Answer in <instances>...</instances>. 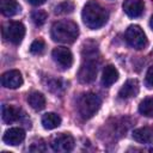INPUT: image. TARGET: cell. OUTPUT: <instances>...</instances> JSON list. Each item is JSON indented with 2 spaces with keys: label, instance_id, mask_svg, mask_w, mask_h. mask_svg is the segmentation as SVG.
Returning <instances> with one entry per match:
<instances>
[{
  "label": "cell",
  "instance_id": "1",
  "mask_svg": "<svg viewBox=\"0 0 153 153\" xmlns=\"http://www.w3.org/2000/svg\"><path fill=\"white\" fill-rule=\"evenodd\" d=\"M81 17L84 24L87 27L96 30L106 24L109 19V13L99 2H97L96 0H90L84 6Z\"/></svg>",
  "mask_w": 153,
  "mask_h": 153
},
{
  "label": "cell",
  "instance_id": "2",
  "mask_svg": "<svg viewBox=\"0 0 153 153\" xmlns=\"http://www.w3.org/2000/svg\"><path fill=\"white\" fill-rule=\"evenodd\" d=\"M51 38L55 42L71 44L79 36V27L72 20H59L51 26Z\"/></svg>",
  "mask_w": 153,
  "mask_h": 153
},
{
  "label": "cell",
  "instance_id": "3",
  "mask_svg": "<svg viewBox=\"0 0 153 153\" xmlns=\"http://www.w3.org/2000/svg\"><path fill=\"white\" fill-rule=\"evenodd\" d=\"M102 105V100L98 94L92 92L82 93L78 99V112L82 120H88L93 117Z\"/></svg>",
  "mask_w": 153,
  "mask_h": 153
},
{
  "label": "cell",
  "instance_id": "4",
  "mask_svg": "<svg viewBox=\"0 0 153 153\" xmlns=\"http://www.w3.org/2000/svg\"><path fill=\"white\" fill-rule=\"evenodd\" d=\"M126 42L134 49H143L147 45V38L143 30L139 25H130L124 33Z\"/></svg>",
  "mask_w": 153,
  "mask_h": 153
},
{
  "label": "cell",
  "instance_id": "5",
  "mask_svg": "<svg viewBox=\"0 0 153 153\" xmlns=\"http://www.w3.org/2000/svg\"><path fill=\"white\" fill-rule=\"evenodd\" d=\"M93 57H96V56L94 55L93 56H90L87 54V59L82 62V65H81V67L79 69L78 79L82 84H90L97 76L98 62H96V59H93Z\"/></svg>",
  "mask_w": 153,
  "mask_h": 153
},
{
  "label": "cell",
  "instance_id": "6",
  "mask_svg": "<svg viewBox=\"0 0 153 153\" xmlns=\"http://www.w3.org/2000/svg\"><path fill=\"white\" fill-rule=\"evenodd\" d=\"M2 35L6 38V41L13 44H19L25 36V27L19 22H11L5 25Z\"/></svg>",
  "mask_w": 153,
  "mask_h": 153
},
{
  "label": "cell",
  "instance_id": "7",
  "mask_svg": "<svg viewBox=\"0 0 153 153\" xmlns=\"http://www.w3.org/2000/svg\"><path fill=\"white\" fill-rule=\"evenodd\" d=\"M50 146H51L53 151L59 152V153L71 152L74 147V139L71 134L61 133V134H57L53 137Z\"/></svg>",
  "mask_w": 153,
  "mask_h": 153
},
{
  "label": "cell",
  "instance_id": "8",
  "mask_svg": "<svg viewBox=\"0 0 153 153\" xmlns=\"http://www.w3.org/2000/svg\"><path fill=\"white\" fill-rule=\"evenodd\" d=\"M54 61L63 69H68L73 65V54L66 47H57L51 51Z\"/></svg>",
  "mask_w": 153,
  "mask_h": 153
},
{
  "label": "cell",
  "instance_id": "9",
  "mask_svg": "<svg viewBox=\"0 0 153 153\" xmlns=\"http://www.w3.org/2000/svg\"><path fill=\"white\" fill-rule=\"evenodd\" d=\"M1 84L6 88H18L23 85V76L22 73L17 69L7 71L1 76Z\"/></svg>",
  "mask_w": 153,
  "mask_h": 153
},
{
  "label": "cell",
  "instance_id": "10",
  "mask_svg": "<svg viewBox=\"0 0 153 153\" xmlns=\"http://www.w3.org/2000/svg\"><path fill=\"white\" fill-rule=\"evenodd\" d=\"M25 139V131L22 128L14 127V128H10L5 131L2 140L6 145L10 146H18L19 143H22Z\"/></svg>",
  "mask_w": 153,
  "mask_h": 153
},
{
  "label": "cell",
  "instance_id": "11",
  "mask_svg": "<svg viewBox=\"0 0 153 153\" xmlns=\"http://www.w3.org/2000/svg\"><path fill=\"white\" fill-rule=\"evenodd\" d=\"M124 13L130 18H137L143 13L145 4L142 0H124L123 5Z\"/></svg>",
  "mask_w": 153,
  "mask_h": 153
},
{
  "label": "cell",
  "instance_id": "12",
  "mask_svg": "<svg viewBox=\"0 0 153 153\" xmlns=\"http://www.w3.org/2000/svg\"><path fill=\"white\" fill-rule=\"evenodd\" d=\"M137 93H139V81L136 79H129L120 88L118 97L121 99H129L135 97Z\"/></svg>",
  "mask_w": 153,
  "mask_h": 153
},
{
  "label": "cell",
  "instance_id": "13",
  "mask_svg": "<svg viewBox=\"0 0 153 153\" xmlns=\"http://www.w3.org/2000/svg\"><path fill=\"white\" fill-rule=\"evenodd\" d=\"M118 71L115 66L112 65H108L104 67L103 69V74H102V84L105 87L111 86L112 84H115L118 79Z\"/></svg>",
  "mask_w": 153,
  "mask_h": 153
},
{
  "label": "cell",
  "instance_id": "14",
  "mask_svg": "<svg viewBox=\"0 0 153 153\" xmlns=\"http://www.w3.org/2000/svg\"><path fill=\"white\" fill-rule=\"evenodd\" d=\"M0 10L1 13L6 17H13L20 13V5L16 0H0Z\"/></svg>",
  "mask_w": 153,
  "mask_h": 153
},
{
  "label": "cell",
  "instance_id": "15",
  "mask_svg": "<svg viewBox=\"0 0 153 153\" xmlns=\"http://www.w3.org/2000/svg\"><path fill=\"white\" fill-rule=\"evenodd\" d=\"M1 117H2V121L5 123H13L16 121L19 120L20 115H19V110L12 105H7V104H4L1 106Z\"/></svg>",
  "mask_w": 153,
  "mask_h": 153
},
{
  "label": "cell",
  "instance_id": "16",
  "mask_svg": "<svg viewBox=\"0 0 153 153\" xmlns=\"http://www.w3.org/2000/svg\"><path fill=\"white\" fill-rule=\"evenodd\" d=\"M133 139L140 143H149L153 140V130L148 127H141L133 131Z\"/></svg>",
  "mask_w": 153,
  "mask_h": 153
},
{
  "label": "cell",
  "instance_id": "17",
  "mask_svg": "<svg viewBox=\"0 0 153 153\" xmlns=\"http://www.w3.org/2000/svg\"><path fill=\"white\" fill-rule=\"evenodd\" d=\"M60 124H61V117L55 112H47L42 116V126L48 130L57 128Z\"/></svg>",
  "mask_w": 153,
  "mask_h": 153
},
{
  "label": "cell",
  "instance_id": "18",
  "mask_svg": "<svg viewBox=\"0 0 153 153\" xmlns=\"http://www.w3.org/2000/svg\"><path fill=\"white\" fill-rule=\"evenodd\" d=\"M27 102L29 105L36 111H39L45 106V98L41 92H31L27 97Z\"/></svg>",
  "mask_w": 153,
  "mask_h": 153
},
{
  "label": "cell",
  "instance_id": "19",
  "mask_svg": "<svg viewBox=\"0 0 153 153\" xmlns=\"http://www.w3.org/2000/svg\"><path fill=\"white\" fill-rule=\"evenodd\" d=\"M139 112L146 117H153V96L141 100L139 104Z\"/></svg>",
  "mask_w": 153,
  "mask_h": 153
},
{
  "label": "cell",
  "instance_id": "20",
  "mask_svg": "<svg viewBox=\"0 0 153 153\" xmlns=\"http://www.w3.org/2000/svg\"><path fill=\"white\" fill-rule=\"evenodd\" d=\"M73 10H74V4L71 0H66L55 7V13L56 14H68V13H72Z\"/></svg>",
  "mask_w": 153,
  "mask_h": 153
},
{
  "label": "cell",
  "instance_id": "21",
  "mask_svg": "<svg viewBox=\"0 0 153 153\" xmlns=\"http://www.w3.org/2000/svg\"><path fill=\"white\" fill-rule=\"evenodd\" d=\"M31 19H32V22H33L36 25L41 26V25H43V24L45 23V20H47V13H45L44 11H42V10H36V11L32 12Z\"/></svg>",
  "mask_w": 153,
  "mask_h": 153
},
{
  "label": "cell",
  "instance_id": "22",
  "mask_svg": "<svg viewBox=\"0 0 153 153\" xmlns=\"http://www.w3.org/2000/svg\"><path fill=\"white\" fill-rule=\"evenodd\" d=\"M44 49H45V43H44L43 39H36V41H33L31 43V47H30V51L32 54H35V55L43 54Z\"/></svg>",
  "mask_w": 153,
  "mask_h": 153
},
{
  "label": "cell",
  "instance_id": "23",
  "mask_svg": "<svg viewBox=\"0 0 153 153\" xmlns=\"http://www.w3.org/2000/svg\"><path fill=\"white\" fill-rule=\"evenodd\" d=\"M45 149H47V147L42 139H36L35 141H32V143L29 147L30 152H44Z\"/></svg>",
  "mask_w": 153,
  "mask_h": 153
},
{
  "label": "cell",
  "instance_id": "24",
  "mask_svg": "<svg viewBox=\"0 0 153 153\" xmlns=\"http://www.w3.org/2000/svg\"><path fill=\"white\" fill-rule=\"evenodd\" d=\"M145 85L147 88H153V65L148 68L145 76Z\"/></svg>",
  "mask_w": 153,
  "mask_h": 153
},
{
  "label": "cell",
  "instance_id": "25",
  "mask_svg": "<svg viewBox=\"0 0 153 153\" xmlns=\"http://www.w3.org/2000/svg\"><path fill=\"white\" fill-rule=\"evenodd\" d=\"M31 5H33V6H39V5H43L47 0H27Z\"/></svg>",
  "mask_w": 153,
  "mask_h": 153
},
{
  "label": "cell",
  "instance_id": "26",
  "mask_svg": "<svg viewBox=\"0 0 153 153\" xmlns=\"http://www.w3.org/2000/svg\"><path fill=\"white\" fill-rule=\"evenodd\" d=\"M149 25H151V29L153 30V16L151 17V20H149Z\"/></svg>",
  "mask_w": 153,
  "mask_h": 153
}]
</instances>
